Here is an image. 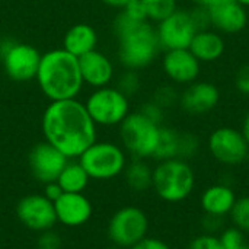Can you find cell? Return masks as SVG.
Instances as JSON below:
<instances>
[{
	"instance_id": "obj_1",
	"label": "cell",
	"mask_w": 249,
	"mask_h": 249,
	"mask_svg": "<svg viewBox=\"0 0 249 249\" xmlns=\"http://www.w3.org/2000/svg\"><path fill=\"white\" fill-rule=\"evenodd\" d=\"M45 142L69 159H77L96 142V124L77 99L51 101L41 120Z\"/></svg>"
},
{
	"instance_id": "obj_2",
	"label": "cell",
	"mask_w": 249,
	"mask_h": 249,
	"mask_svg": "<svg viewBox=\"0 0 249 249\" xmlns=\"http://www.w3.org/2000/svg\"><path fill=\"white\" fill-rule=\"evenodd\" d=\"M112 29L118 39V60L124 69L142 70L156 60L160 45L156 28L149 20H134L120 10Z\"/></svg>"
},
{
	"instance_id": "obj_3",
	"label": "cell",
	"mask_w": 249,
	"mask_h": 249,
	"mask_svg": "<svg viewBox=\"0 0 249 249\" xmlns=\"http://www.w3.org/2000/svg\"><path fill=\"white\" fill-rule=\"evenodd\" d=\"M35 79L41 92L50 101L76 99L83 88L79 58L64 48L41 54Z\"/></svg>"
},
{
	"instance_id": "obj_4",
	"label": "cell",
	"mask_w": 249,
	"mask_h": 249,
	"mask_svg": "<svg viewBox=\"0 0 249 249\" xmlns=\"http://www.w3.org/2000/svg\"><path fill=\"white\" fill-rule=\"evenodd\" d=\"M196 175L191 165L182 159L162 160L153 169L152 188L168 203L184 201L194 190Z\"/></svg>"
},
{
	"instance_id": "obj_5",
	"label": "cell",
	"mask_w": 249,
	"mask_h": 249,
	"mask_svg": "<svg viewBox=\"0 0 249 249\" xmlns=\"http://www.w3.org/2000/svg\"><path fill=\"white\" fill-rule=\"evenodd\" d=\"M90 179L108 181L121 175L127 166V155L112 142H95L79 158Z\"/></svg>"
},
{
	"instance_id": "obj_6",
	"label": "cell",
	"mask_w": 249,
	"mask_h": 249,
	"mask_svg": "<svg viewBox=\"0 0 249 249\" xmlns=\"http://www.w3.org/2000/svg\"><path fill=\"white\" fill-rule=\"evenodd\" d=\"M160 125L146 118L142 112H130L120 124V139L123 149L133 159L153 158L158 146Z\"/></svg>"
},
{
	"instance_id": "obj_7",
	"label": "cell",
	"mask_w": 249,
	"mask_h": 249,
	"mask_svg": "<svg viewBox=\"0 0 249 249\" xmlns=\"http://www.w3.org/2000/svg\"><path fill=\"white\" fill-rule=\"evenodd\" d=\"M86 111L96 125H120L130 114V98L115 86L95 89L85 102Z\"/></svg>"
},
{
	"instance_id": "obj_8",
	"label": "cell",
	"mask_w": 249,
	"mask_h": 249,
	"mask_svg": "<svg viewBox=\"0 0 249 249\" xmlns=\"http://www.w3.org/2000/svg\"><path fill=\"white\" fill-rule=\"evenodd\" d=\"M41 54L26 42L10 38L0 39V61L6 76L13 82H29L35 79Z\"/></svg>"
},
{
	"instance_id": "obj_9",
	"label": "cell",
	"mask_w": 249,
	"mask_h": 249,
	"mask_svg": "<svg viewBox=\"0 0 249 249\" xmlns=\"http://www.w3.org/2000/svg\"><path fill=\"white\" fill-rule=\"evenodd\" d=\"M149 219L146 213L134 206L121 207L117 210L107 228L109 241L117 248L128 249L147 236Z\"/></svg>"
},
{
	"instance_id": "obj_10",
	"label": "cell",
	"mask_w": 249,
	"mask_h": 249,
	"mask_svg": "<svg viewBox=\"0 0 249 249\" xmlns=\"http://www.w3.org/2000/svg\"><path fill=\"white\" fill-rule=\"evenodd\" d=\"M212 156L226 166L245 162L249 156V144L241 130L233 127H219L209 137Z\"/></svg>"
},
{
	"instance_id": "obj_11",
	"label": "cell",
	"mask_w": 249,
	"mask_h": 249,
	"mask_svg": "<svg viewBox=\"0 0 249 249\" xmlns=\"http://www.w3.org/2000/svg\"><path fill=\"white\" fill-rule=\"evenodd\" d=\"M156 34L160 50H182L190 48L197 28L191 19L190 10L177 9L171 16L158 23Z\"/></svg>"
},
{
	"instance_id": "obj_12",
	"label": "cell",
	"mask_w": 249,
	"mask_h": 249,
	"mask_svg": "<svg viewBox=\"0 0 249 249\" xmlns=\"http://www.w3.org/2000/svg\"><path fill=\"white\" fill-rule=\"evenodd\" d=\"M16 216L26 229L38 233L51 231L57 225L54 203L44 194L22 197L16 204Z\"/></svg>"
},
{
	"instance_id": "obj_13",
	"label": "cell",
	"mask_w": 249,
	"mask_h": 249,
	"mask_svg": "<svg viewBox=\"0 0 249 249\" xmlns=\"http://www.w3.org/2000/svg\"><path fill=\"white\" fill-rule=\"evenodd\" d=\"M69 160L70 159L67 156H64L58 149L45 140L36 143L28 155V166L31 175L44 185L57 181Z\"/></svg>"
},
{
	"instance_id": "obj_14",
	"label": "cell",
	"mask_w": 249,
	"mask_h": 249,
	"mask_svg": "<svg viewBox=\"0 0 249 249\" xmlns=\"http://www.w3.org/2000/svg\"><path fill=\"white\" fill-rule=\"evenodd\" d=\"M220 102L219 88L207 80H196L187 85L179 95V107L190 115H204L213 111Z\"/></svg>"
},
{
	"instance_id": "obj_15",
	"label": "cell",
	"mask_w": 249,
	"mask_h": 249,
	"mask_svg": "<svg viewBox=\"0 0 249 249\" xmlns=\"http://www.w3.org/2000/svg\"><path fill=\"white\" fill-rule=\"evenodd\" d=\"M162 69L165 76L175 85H191L198 80L201 63L190 51V48L165 51L162 58Z\"/></svg>"
},
{
	"instance_id": "obj_16",
	"label": "cell",
	"mask_w": 249,
	"mask_h": 249,
	"mask_svg": "<svg viewBox=\"0 0 249 249\" xmlns=\"http://www.w3.org/2000/svg\"><path fill=\"white\" fill-rule=\"evenodd\" d=\"M209 13L212 28L220 34L235 35L248 25V10L236 0H219L209 7Z\"/></svg>"
},
{
	"instance_id": "obj_17",
	"label": "cell",
	"mask_w": 249,
	"mask_h": 249,
	"mask_svg": "<svg viewBox=\"0 0 249 249\" xmlns=\"http://www.w3.org/2000/svg\"><path fill=\"white\" fill-rule=\"evenodd\" d=\"M54 209L57 223L67 228L83 226L93 214V206L83 193H64L54 201Z\"/></svg>"
},
{
	"instance_id": "obj_18",
	"label": "cell",
	"mask_w": 249,
	"mask_h": 249,
	"mask_svg": "<svg viewBox=\"0 0 249 249\" xmlns=\"http://www.w3.org/2000/svg\"><path fill=\"white\" fill-rule=\"evenodd\" d=\"M79 67L83 83L95 89L109 86L111 80L114 79L112 61L98 50L79 57Z\"/></svg>"
},
{
	"instance_id": "obj_19",
	"label": "cell",
	"mask_w": 249,
	"mask_h": 249,
	"mask_svg": "<svg viewBox=\"0 0 249 249\" xmlns=\"http://www.w3.org/2000/svg\"><path fill=\"white\" fill-rule=\"evenodd\" d=\"M225 50H226L225 38L222 36L220 32L214 31L213 28L197 31V34L194 35L190 44V51L196 55V58L201 64L217 61L225 54Z\"/></svg>"
},
{
	"instance_id": "obj_20",
	"label": "cell",
	"mask_w": 249,
	"mask_h": 249,
	"mask_svg": "<svg viewBox=\"0 0 249 249\" xmlns=\"http://www.w3.org/2000/svg\"><path fill=\"white\" fill-rule=\"evenodd\" d=\"M96 44H98L96 29L89 23L73 25L64 34L63 38V48L77 58L96 50Z\"/></svg>"
},
{
	"instance_id": "obj_21",
	"label": "cell",
	"mask_w": 249,
	"mask_h": 249,
	"mask_svg": "<svg viewBox=\"0 0 249 249\" xmlns=\"http://www.w3.org/2000/svg\"><path fill=\"white\" fill-rule=\"evenodd\" d=\"M236 201L233 190L228 184H216L209 187L201 196V207L206 214L225 217L231 214Z\"/></svg>"
},
{
	"instance_id": "obj_22",
	"label": "cell",
	"mask_w": 249,
	"mask_h": 249,
	"mask_svg": "<svg viewBox=\"0 0 249 249\" xmlns=\"http://www.w3.org/2000/svg\"><path fill=\"white\" fill-rule=\"evenodd\" d=\"M124 178L130 190L134 193H144L152 188L153 169L144 162V159H133L124 169Z\"/></svg>"
},
{
	"instance_id": "obj_23",
	"label": "cell",
	"mask_w": 249,
	"mask_h": 249,
	"mask_svg": "<svg viewBox=\"0 0 249 249\" xmlns=\"http://www.w3.org/2000/svg\"><path fill=\"white\" fill-rule=\"evenodd\" d=\"M90 178L83 169V166L73 159L67 162L64 169L57 178V184L61 187L63 193H83L89 184Z\"/></svg>"
},
{
	"instance_id": "obj_24",
	"label": "cell",
	"mask_w": 249,
	"mask_h": 249,
	"mask_svg": "<svg viewBox=\"0 0 249 249\" xmlns=\"http://www.w3.org/2000/svg\"><path fill=\"white\" fill-rule=\"evenodd\" d=\"M179 134H181V131H178L172 127L160 125L159 140H158V146L153 153V158L159 162L177 159L178 147H179Z\"/></svg>"
},
{
	"instance_id": "obj_25",
	"label": "cell",
	"mask_w": 249,
	"mask_h": 249,
	"mask_svg": "<svg viewBox=\"0 0 249 249\" xmlns=\"http://www.w3.org/2000/svg\"><path fill=\"white\" fill-rule=\"evenodd\" d=\"M140 1L144 7L147 20L156 23L171 16L178 9V0H140Z\"/></svg>"
},
{
	"instance_id": "obj_26",
	"label": "cell",
	"mask_w": 249,
	"mask_h": 249,
	"mask_svg": "<svg viewBox=\"0 0 249 249\" xmlns=\"http://www.w3.org/2000/svg\"><path fill=\"white\" fill-rule=\"evenodd\" d=\"M142 82H140V76L137 73V70H130L125 69L117 79V85L115 88L123 92L127 98L134 96L139 90H140Z\"/></svg>"
},
{
	"instance_id": "obj_27",
	"label": "cell",
	"mask_w": 249,
	"mask_h": 249,
	"mask_svg": "<svg viewBox=\"0 0 249 249\" xmlns=\"http://www.w3.org/2000/svg\"><path fill=\"white\" fill-rule=\"evenodd\" d=\"M179 92L172 85H162L159 86L152 96V101L156 102L159 107H162L165 111L179 104Z\"/></svg>"
},
{
	"instance_id": "obj_28",
	"label": "cell",
	"mask_w": 249,
	"mask_h": 249,
	"mask_svg": "<svg viewBox=\"0 0 249 249\" xmlns=\"http://www.w3.org/2000/svg\"><path fill=\"white\" fill-rule=\"evenodd\" d=\"M200 152V139L194 133H181L179 134V147H178V159L190 160L196 158Z\"/></svg>"
},
{
	"instance_id": "obj_29",
	"label": "cell",
	"mask_w": 249,
	"mask_h": 249,
	"mask_svg": "<svg viewBox=\"0 0 249 249\" xmlns=\"http://www.w3.org/2000/svg\"><path fill=\"white\" fill-rule=\"evenodd\" d=\"M231 217L235 228H238L244 233H249V197H242L235 201Z\"/></svg>"
},
{
	"instance_id": "obj_30",
	"label": "cell",
	"mask_w": 249,
	"mask_h": 249,
	"mask_svg": "<svg viewBox=\"0 0 249 249\" xmlns=\"http://www.w3.org/2000/svg\"><path fill=\"white\" fill-rule=\"evenodd\" d=\"M219 239L223 245V249H249L245 233L238 228H228L226 231H223Z\"/></svg>"
},
{
	"instance_id": "obj_31",
	"label": "cell",
	"mask_w": 249,
	"mask_h": 249,
	"mask_svg": "<svg viewBox=\"0 0 249 249\" xmlns=\"http://www.w3.org/2000/svg\"><path fill=\"white\" fill-rule=\"evenodd\" d=\"M139 112H142L146 118H149L150 121H153L158 125H162L163 118H165V109L162 107H159L156 102H153L152 99L147 101V102H144L140 107Z\"/></svg>"
},
{
	"instance_id": "obj_32",
	"label": "cell",
	"mask_w": 249,
	"mask_h": 249,
	"mask_svg": "<svg viewBox=\"0 0 249 249\" xmlns=\"http://www.w3.org/2000/svg\"><path fill=\"white\" fill-rule=\"evenodd\" d=\"M187 249H223V245L217 236L204 233V235L194 238Z\"/></svg>"
},
{
	"instance_id": "obj_33",
	"label": "cell",
	"mask_w": 249,
	"mask_h": 249,
	"mask_svg": "<svg viewBox=\"0 0 249 249\" xmlns=\"http://www.w3.org/2000/svg\"><path fill=\"white\" fill-rule=\"evenodd\" d=\"M36 249H61L60 235L53 229L41 232L36 239Z\"/></svg>"
},
{
	"instance_id": "obj_34",
	"label": "cell",
	"mask_w": 249,
	"mask_h": 249,
	"mask_svg": "<svg viewBox=\"0 0 249 249\" xmlns=\"http://www.w3.org/2000/svg\"><path fill=\"white\" fill-rule=\"evenodd\" d=\"M191 19L197 28V31H203V29H209L212 28L210 23V13H209V7H203V6H194L190 10Z\"/></svg>"
},
{
	"instance_id": "obj_35",
	"label": "cell",
	"mask_w": 249,
	"mask_h": 249,
	"mask_svg": "<svg viewBox=\"0 0 249 249\" xmlns=\"http://www.w3.org/2000/svg\"><path fill=\"white\" fill-rule=\"evenodd\" d=\"M235 88L241 95L249 96V63L238 69L235 74Z\"/></svg>"
},
{
	"instance_id": "obj_36",
	"label": "cell",
	"mask_w": 249,
	"mask_h": 249,
	"mask_svg": "<svg viewBox=\"0 0 249 249\" xmlns=\"http://www.w3.org/2000/svg\"><path fill=\"white\" fill-rule=\"evenodd\" d=\"M128 249H171V248H169V245H168L166 242H163L162 239L146 236V238H143L140 242H137L136 245L130 247Z\"/></svg>"
},
{
	"instance_id": "obj_37",
	"label": "cell",
	"mask_w": 249,
	"mask_h": 249,
	"mask_svg": "<svg viewBox=\"0 0 249 249\" xmlns=\"http://www.w3.org/2000/svg\"><path fill=\"white\" fill-rule=\"evenodd\" d=\"M223 225V217L220 216H213V214H206L203 219V226L207 231V233L213 235V232H217Z\"/></svg>"
},
{
	"instance_id": "obj_38",
	"label": "cell",
	"mask_w": 249,
	"mask_h": 249,
	"mask_svg": "<svg viewBox=\"0 0 249 249\" xmlns=\"http://www.w3.org/2000/svg\"><path fill=\"white\" fill-rule=\"evenodd\" d=\"M50 201H57L64 193H63V190H61V187L57 184V181H54V182H48V184H45L44 185V193H42Z\"/></svg>"
},
{
	"instance_id": "obj_39",
	"label": "cell",
	"mask_w": 249,
	"mask_h": 249,
	"mask_svg": "<svg viewBox=\"0 0 249 249\" xmlns=\"http://www.w3.org/2000/svg\"><path fill=\"white\" fill-rule=\"evenodd\" d=\"M133 1H136V0H102V3H105L107 6L114 7V9H120V10L127 7Z\"/></svg>"
},
{
	"instance_id": "obj_40",
	"label": "cell",
	"mask_w": 249,
	"mask_h": 249,
	"mask_svg": "<svg viewBox=\"0 0 249 249\" xmlns=\"http://www.w3.org/2000/svg\"><path fill=\"white\" fill-rule=\"evenodd\" d=\"M242 134H244V137H245V140L248 142L249 144V109L247 111V114H245V117H244V121H242Z\"/></svg>"
},
{
	"instance_id": "obj_41",
	"label": "cell",
	"mask_w": 249,
	"mask_h": 249,
	"mask_svg": "<svg viewBox=\"0 0 249 249\" xmlns=\"http://www.w3.org/2000/svg\"><path fill=\"white\" fill-rule=\"evenodd\" d=\"M194 6H203V7H210L219 0H190Z\"/></svg>"
},
{
	"instance_id": "obj_42",
	"label": "cell",
	"mask_w": 249,
	"mask_h": 249,
	"mask_svg": "<svg viewBox=\"0 0 249 249\" xmlns=\"http://www.w3.org/2000/svg\"><path fill=\"white\" fill-rule=\"evenodd\" d=\"M236 1H238L239 4H242L244 7H247V9L249 7V0H236Z\"/></svg>"
},
{
	"instance_id": "obj_43",
	"label": "cell",
	"mask_w": 249,
	"mask_h": 249,
	"mask_svg": "<svg viewBox=\"0 0 249 249\" xmlns=\"http://www.w3.org/2000/svg\"><path fill=\"white\" fill-rule=\"evenodd\" d=\"M108 249H120V248H117V247H114V248H108Z\"/></svg>"
},
{
	"instance_id": "obj_44",
	"label": "cell",
	"mask_w": 249,
	"mask_h": 249,
	"mask_svg": "<svg viewBox=\"0 0 249 249\" xmlns=\"http://www.w3.org/2000/svg\"><path fill=\"white\" fill-rule=\"evenodd\" d=\"M248 159H249V156H248Z\"/></svg>"
}]
</instances>
